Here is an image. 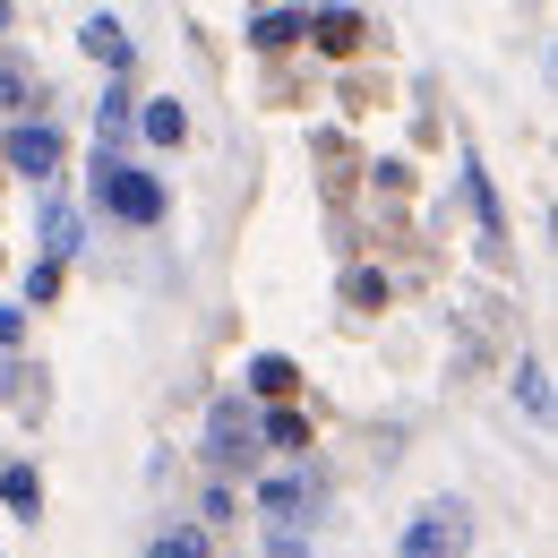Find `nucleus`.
Here are the masks:
<instances>
[{
    "label": "nucleus",
    "mask_w": 558,
    "mask_h": 558,
    "mask_svg": "<svg viewBox=\"0 0 558 558\" xmlns=\"http://www.w3.org/2000/svg\"><path fill=\"white\" fill-rule=\"evenodd\" d=\"M95 207L121 215V223H163V181L121 163V155H95Z\"/></svg>",
    "instance_id": "obj_1"
},
{
    "label": "nucleus",
    "mask_w": 558,
    "mask_h": 558,
    "mask_svg": "<svg viewBox=\"0 0 558 558\" xmlns=\"http://www.w3.org/2000/svg\"><path fill=\"white\" fill-rule=\"evenodd\" d=\"M0 163H9V172L52 181V172H61V130H52V121H17V130L0 138Z\"/></svg>",
    "instance_id": "obj_2"
},
{
    "label": "nucleus",
    "mask_w": 558,
    "mask_h": 558,
    "mask_svg": "<svg viewBox=\"0 0 558 558\" xmlns=\"http://www.w3.org/2000/svg\"><path fill=\"white\" fill-rule=\"evenodd\" d=\"M250 447H258V421L223 396V404L207 413V456H215V464H250Z\"/></svg>",
    "instance_id": "obj_3"
},
{
    "label": "nucleus",
    "mask_w": 558,
    "mask_h": 558,
    "mask_svg": "<svg viewBox=\"0 0 558 558\" xmlns=\"http://www.w3.org/2000/svg\"><path fill=\"white\" fill-rule=\"evenodd\" d=\"M77 52H86V61H104V70L121 77V70H130V26H121L112 9H95V17L77 26Z\"/></svg>",
    "instance_id": "obj_4"
},
{
    "label": "nucleus",
    "mask_w": 558,
    "mask_h": 558,
    "mask_svg": "<svg viewBox=\"0 0 558 558\" xmlns=\"http://www.w3.org/2000/svg\"><path fill=\"white\" fill-rule=\"evenodd\" d=\"M456 524H464L456 507H429V515H413V524H404V550H396V558H456Z\"/></svg>",
    "instance_id": "obj_5"
},
{
    "label": "nucleus",
    "mask_w": 558,
    "mask_h": 558,
    "mask_svg": "<svg viewBox=\"0 0 558 558\" xmlns=\"http://www.w3.org/2000/svg\"><path fill=\"white\" fill-rule=\"evenodd\" d=\"M241 35H250L258 52H292V44H310V9H258Z\"/></svg>",
    "instance_id": "obj_6"
},
{
    "label": "nucleus",
    "mask_w": 558,
    "mask_h": 558,
    "mask_svg": "<svg viewBox=\"0 0 558 558\" xmlns=\"http://www.w3.org/2000/svg\"><path fill=\"white\" fill-rule=\"evenodd\" d=\"M361 35H369V17H361V9H310V44H318V52H336V61H344V52H361Z\"/></svg>",
    "instance_id": "obj_7"
},
{
    "label": "nucleus",
    "mask_w": 558,
    "mask_h": 558,
    "mask_svg": "<svg viewBox=\"0 0 558 558\" xmlns=\"http://www.w3.org/2000/svg\"><path fill=\"white\" fill-rule=\"evenodd\" d=\"M241 378H250L267 404H292V387H301V369H292L283 352H250V369H241Z\"/></svg>",
    "instance_id": "obj_8"
},
{
    "label": "nucleus",
    "mask_w": 558,
    "mask_h": 558,
    "mask_svg": "<svg viewBox=\"0 0 558 558\" xmlns=\"http://www.w3.org/2000/svg\"><path fill=\"white\" fill-rule=\"evenodd\" d=\"M138 138L146 146H181L190 138V112H181L172 95H155V104H138Z\"/></svg>",
    "instance_id": "obj_9"
},
{
    "label": "nucleus",
    "mask_w": 558,
    "mask_h": 558,
    "mask_svg": "<svg viewBox=\"0 0 558 558\" xmlns=\"http://www.w3.org/2000/svg\"><path fill=\"white\" fill-rule=\"evenodd\" d=\"M0 507L35 524V515H44V473H35V464H9V473H0Z\"/></svg>",
    "instance_id": "obj_10"
},
{
    "label": "nucleus",
    "mask_w": 558,
    "mask_h": 558,
    "mask_svg": "<svg viewBox=\"0 0 558 558\" xmlns=\"http://www.w3.org/2000/svg\"><path fill=\"white\" fill-rule=\"evenodd\" d=\"M258 438H267V447H310V413H292V404H276V413L258 421Z\"/></svg>",
    "instance_id": "obj_11"
},
{
    "label": "nucleus",
    "mask_w": 558,
    "mask_h": 558,
    "mask_svg": "<svg viewBox=\"0 0 558 558\" xmlns=\"http://www.w3.org/2000/svg\"><path fill=\"white\" fill-rule=\"evenodd\" d=\"M301 498H310V482H301V473H267V482H258V507H267V515H292Z\"/></svg>",
    "instance_id": "obj_12"
},
{
    "label": "nucleus",
    "mask_w": 558,
    "mask_h": 558,
    "mask_svg": "<svg viewBox=\"0 0 558 558\" xmlns=\"http://www.w3.org/2000/svg\"><path fill=\"white\" fill-rule=\"evenodd\" d=\"M70 250H77V215H70V207H44V258L61 267Z\"/></svg>",
    "instance_id": "obj_13"
},
{
    "label": "nucleus",
    "mask_w": 558,
    "mask_h": 558,
    "mask_svg": "<svg viewBox=\"0 0 558 558\" xmlns=\"http://www.w3.org/2000/svg\"><path fill=\"white\" fill-rule=\"evenodd\" d=\"M515 396H524V413H533V421H550V369L524 361V369H515Z\"/></svg>",
    "instance_id": "obj_14"
},
{
    "label": "nucleus",
    "mask_w": 558,
    "mask_h": 558,
    "mask_svg": "<svg viewBox=\"0 0 558 558\" xmlns=\"http://www.w3.org/2000/svg\"><path fill=\"white\" fill-rule=\"evenodd\" d=\"M146 558H207V533H198V524H181V533H163Z\"/></svg>",
    "instance_id": "obj_15"
},
{
    "label": "nucleus",
    "mask_w": 558,
    "mask_h": 558,
    "mask_svg": "<svg viewBox=\"0 0 558 558\" xmlns=\"http://www.w3.org/2000/svg\"><path fill=\"white\" fill-rule=\"evenodd\" d=\"M26 104H35V77H26V70H9V61H0V112H26Z\"/></svg>",
    "instance_id": "obj_16"
},
{
    "label": "nucleus",
    "mask_w": 558,
    "mask_h": 558,
    "mask_svg": "<svg viewBox=\"0 0 558 558\" xmlns=\"http://www.w3.org/2000/svg\"><path fill=\"white\" fill-rule=\"evenodd\" d=\"M52 292H61V267H52V258H35V267H26V310H35V301H52Z\"/></svg>",
    "instance_id": "obj_17"
},
{
    "label": "nucleus",
    "mask_w": 558,
    "mask_h": 558,
    "mask_svg": "<svg viewBox=\"0 0 558 558\" xmlns=\"http://www.w3.org/2000/svg\"><path fill=\"white\" fill-rule=\"evenodd\" d=\"M26 344V310H17V301H0V352H17Z\"/></svg>",
    "instance_id": "obj_18"
}]
</instances>
